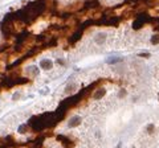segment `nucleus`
Masks as SVG:
<instances>
[{
    "instance_id": "ddd939ff",
    "label": "nucleus",
    "mask_w": 159,
    "mask_h": 148,
    "mask_svg": "<svg viewBox=\"0 0 159 148\" xmlns=\"http://www.w3.org/2000/svg\"><path fill=\"white\" fill-rule=\"evenodd\" d=\"M20 98H21V93H19V91H17V93H15V94H13L12 100H17V99H20Z\"/></svg>"
},
{
    "instance_id": "7ed1b4c3",
    "label": "nucleus",
    "mask_w": 159,
    "mask_h": 148,
    "mask_svg": "<svg viewBox=\"0 0 159 148\" xmlns=\"http://www.w3.org/2000/svg\"><path fill=\"white\" fill-rule=\"evenodd\" d=\"M106 38H107L106 32H98V33H96L93 40H94V44H97V45H104L106 42Z\"/></svg>"
},
{
    "instance_id": "f8f14e48",
    "label": "nucleus",
    "mask_w": 159,
    "mask_h": 148,
    "mask_svg": "<svg viewBox=\"0 0 159 148\" xmlns=\"http://www.w3.org/2000/svg\"><path fill=\"white\" fill-rule=\"evenodd\" d=\"M138 56H139V57H142V58H150V56H151V54H150L149 52H142V53H139Z\"/></svg>"
},
{
    "instance_id": "39448f33",
    "label": "nucleus",
    "mask_w": 159,
    "mask_h": 148,
    "mask_svg": "<svg viewBox=\"0 0 159 148\" xmlns=\"http://www.w3.org/2000/svg\"><path fill=\"white\" fill-rule=\"evenodd\" d=\"M77 89H78V86H77V83H68L66 86H65V90H64V93L65 94H74L76 91H77Z\"/></svg>"
},
{
    "instance_id": "6e6552de",
    "label": "nucleus",
    "mask_w": 159,
    "mask_h": 148,
    "mask_svg": "<svg viewBox=\"0 0 159 148\" xmlns=\"http://www.w3.org/2000/svg\"><path fill=\"white\" fill-rule=\"evenodd\" d=\"M28 130H29L28 124H20V126L17 127V132H19V134H21V135L27 134V132H28Z\"/></svg>"
},
{
    "instance_id": "9d476101",
    "label": "nucleus",
    "mask_w": 159,
    "mask_h": 148,
    "mask_svg": "<svg viewBox=\"0 0 159 148\" xmlns=\"http://www.w3.org/2000/svg\"><path fill=\"white\" fill-rule=\"evenodd\" d=\"M150 42L153 45H159V33H154L150 38Z\"/></svg>"
},
{
    "instance_id": "423d86ee",
    "label": "nucleus",
    "mask_w": 159,
    "mask_h": 148,
    "mask_svg": "<svg viewBox=\"0 0 159 148\" xmlns=\"http://www.w3.org/2000/svg\"><path fill=\"white\" fill-rule=\"evenodd\" d=\"M27 72H28V75H31V77H36V75L40 74L39 66H36V65H31V66H28V67H27Z\"/></svg>"
},
{
    "instance_id": "1a4fd4ad",
    "label": "nucleus",
    "mask_w": 159,
    "mask_h": 148,
    "mask_svg": "<svg viewBox=\"0 0 159 148\" xmlns=\"http://www.w3.org/2000/svg\"><path fill=\"white\" fill-rule=\"evenodd\" d=\"M144 130H146L147 135H153V134L155 132V124H154V123H149V124L146 126Z\"/></svg>"
},
{
    "instance_id": "4468645a",
    "label": "nucleus",
    "mask_w": 159,
    "mask_h": 148,
    "mask_svg": "<svg viewBox=\"0 0 159 148\" xmlns=\"http://www.w3.org/2000/svg\"><path fill=\"white\" fill-rule=\"evenodd\" d=\"M57 64H61V65H64V60H57Z\"/></svg>"
},
{
    "instance_id": "0eeeda50",
    "label": "nucleus",
    "mask_w": 159,
    "mask_h": 148,
    "mask_svg": "<svg viewBox=\"0 0 159 148\" xmlns=\"http://www.w3.org/2000/svg\"><path fill=\"white\" fill-rule=\"evenodd\" d=\"M122 61H123V58H121V57H109V58L106 60V62L110 64V65H115V64L122 62Z\"/></svg>"
},
{
    "instance_id": "20e7f679",
    "label": "nucleus",
    "mask_w": 159,
    "mask_h": 148,
    "mask_svg": "<svg viewBox=\"0 0 159 148\" xmlns=\"http://www.w3.org/2000/svg\"><path fill=\"white\" fill-rule=\"evenodd\" d=\"M106 95V89L105 87H99V89H97L96 91H94V94H93V99L94 100H99V99H102Z\"/></svg>"
},
{
    "instance_id": "9b49d317",
    "label": "nucleus",
    "mask_w": 159,
    "mask_h": 148,
    "mask_svg": "<svg viewBox=\"0 0 159 148\" xmlns=\"http://www.w3.org/2000/svg\"><path fill=\"white\" fill-rule=\"evenodd\" d=\"M126 95H127V91H126L125 89H121L119 93H118V98H125Z\"/></svg>"
},
{
    "instance_id": "f03ea898",
    "label": "nucleus",
    "mask_w": 159,
    "mask_h": 148,
    "mask_svg": "<svg viewBox=\"0 0 159 148\" xmlns=\"http://www.w3.org/2000/svg\"><path fill=\"white\" fill-rule=\"evenodd\" d=\"M81 123H82V118L80 116V115H73L69 120H68V127L69 128H76L78 126H81Z\"/></svg>"
},
{
    "instance_id": "f257e3e1",
    "label": "nucleus",
    "mask_w": 159,
    "mask_h": 148,
    "mask_svg": "<svg viewBox=\"0 0 159 148\" xmlns=\"http://www.w3.org/2000/svg\"><path fill=\"white\" fill-rule=\"evenodd\" d=\"M53 66H54V64H53V61L49 60V58H42V60L39 62V67H40L41 70H45V72L52 70Z\"/></svg>"
}]
</instances>
